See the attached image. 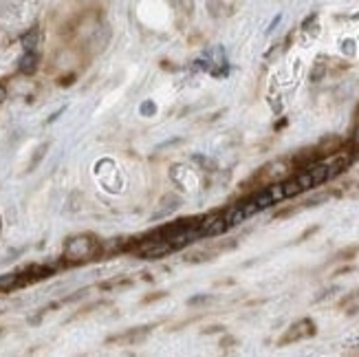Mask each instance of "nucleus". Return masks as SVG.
<instances>
[{
    "mask_svg": "<svg viewBox=\"0 0 359 357\" xmlns=\"http://www.w3.org/2000/svg\"><path fill=\"white\" fill-rule=\"evenodd\" d=\"M100 252V241H95V236L90 234H80L67 241L65 247V256L71 262H80V260H88L90 256H95Z\"/></svg>",
    "mask_w": 359,
    "mask_h": 357,
    "instance_id": "obj_1",
    "label": "nucleus"
},
{
    "mask_svg": "<svg viewBox=\"0 0 359 357\" xmlns=\"http://www.w3.org/2000/svg\"><path fill=\"white\" fill-rule=\"evenodd\" d=\"M137 252L142 258L146 260H157V258H163L168 254L175 252V247L170 245L165 238H152V241H144L142 245H137Z\"/></svg>",
    "mask_w": 359,
    "mask_h": 357,
    "instance_id": "obj_2",
    "label": "nucleus"
},
{
    "mask_svg": "<svg viewBox=\"0 0 359 357\" xmlns=\"http://www.w3.org/2000/svg\"><path fill=\"white\" fill-rule=\"evenodd\" d=\"M111 27L108 25H104V22H100L95 29L90 31L88 34V51L95 55V53H102L106 46H108V42H111Z\"/></svg>",
    "mask_w": 359,
    "mask_h": 357,
    "instance_id": "obj_3",
    "label": "nucleus"
},
{
    "mask_svg": "<svg viewBox=\"0 0 359 357\" xmlns=\"http://www.w3.org/2000/svg\"><path fill=\"white\" fill-rule=\"evenodd\" d=\"M316 333V324L311 322V320H302L298 324H293V327L287 331V335L280 339V344H289V342H298V339L302 337H309V335H313Z\"/></svg>",
    "mask_w": 359,
    "mask_h": 357,
    "instance_id": "obj_4",
    "label": "nucleus"
},
{
    "mask_svg": "<svg viewBox=\"0 0 359 357\" xmlns=\"http://www.w3.org/2000/svg\"><path fill=\"white\" fill-rule=\"evenodd\" d=\"M339 146H341V139L329 137V139H324V142L316 148V154H318V157H326V154H337Z\"/></svg>",
    "mask_w": 359,
    "mask_h": 357,
    "instance_id": "obj_5",
    "label": "nucleus"
},
{
    "mask_svg": "<svg viewBox=\"0 0 359 357\" xmlns=\"http://www.w3.org/2000/svg\"><path fill=\"white\" fill-rule=\"evenodd\" d=\"M38 62H40V58H38L36 51H27V53L22 55V60H20V71H22L25 75L36 73V71H38Z\"/></svg>",
    "mask_w": 359,
    "mask_h": 357,
    "instance_id": "obj_6",
    "label": "nucleus"
},
{
    "mask_svg": "<svg viewBox=\"0 0 359 357\" xmlns=\"http://www.w3.org/2000/svg\"><path fill=\"white\" fill-rule=\"evenodd\" d=\"M181 206V198L177 196V194H170V196H165L163 201H161V208L154 212V219H159V216H163V214H168V212H172V210H177Z\"/></svg>",
    "mask_w": 359,
    "mask_h": 357,
    "instance_id": "obj_7",
    "label": "nucleus"
},
{
    "mask_svg": "<svg viewBox=\"0 0 359 357\" xmlns=\"http://www.w3.org/2000/svg\"><path fill=\"white\" fill-rule=\"evenodd\" d=\"M22 44H25V49H27V51H36V49H38V44H40V29L29 31V34L22 38Z\"/></svg>",
    "mask_w": 359,
    "mask_h": 357,
    "instance_id": "obj_8",
    "label": "nucleus"
},
{
    "mask_svg": "<svg viewBox=\"0 0 359 357\" xmlns=\"http://www.w3.org/2000/svg\"><path fill=\"white\" fill-rule=\"evenodd\" d=\"M283 190H285V198H287V196H295V194L304 192V190H302V185H300V181H298V177L285 181V183H283Z\"/></svg>",
    "mask_w": 359,
    "mask_h": 357,
    "instance_id": "obj_9",
    "label": "nucleus"
},
{
    "mask_svg": "<svg viewBox=\"0 0 359 357\" xmlns=\"http://www.w3.org/2000/svg\"><path fill=\"white\" fill-rule=\"evenodd\" d=\"M130 285H133L130 278H115V281H111V283H104L102 289H111V287H130Z\"/></svg>",
    "mask_w": 359,
    "mask_h": 357,
    "instance_id": "obj_10",
    "label": "nucleus"
},
{
    "mask_svg": "<svg viewBox=\"0 0 359 357\" xmlns=\"http://www.w3.org/2000/svg\"><path fill=\"white\" fill-rule=\"evenodd\" d=\"M324 73H326V67H324V65H318V67L313 69V73H311V80H313V82H320L322 77H324Z\"/></svg>",
    "mask_w": 359,
    "mask_h": 357,
    "instance_id": "obj_11",
    "label": "nucleus"
},
{
    "mask_svg": "<svg viewBox=\"0 0 359 357\" xmlns=\"http://www.w3.org/2000/svg\"><path fill=\"white\" fill-rule=\"evenodd\" d=\"M208 7L212 15H218V11H221V0H208Z\"/></svg>",
    "mask_w": 359,
    "mask_h": 357,
    "instance_id": "obj_12",
    "label": "nucleus"
},
{
    "mask_svg": "<svg viewBox=\"0 0 359 357\" xmlns=\"http://www.w3.org/2000/svg\"><path fill=\"white\" fill-rule=\"evenodd\" d=\"M353 146L359 150V121H357V128H355V133H353Z\"/></svg>",
    "mask_w": 359,
    "mask_h": 357,
    "instance_id": "obj_13",
    "label": "nucleus"
},
{
    "mask_svg": "<svg viewBox=\"0 0 359 357\" xmlns=\"http://www.w3.org/2000/svg\"><path fill=\"white\" fill-rule=\"evenodd\" d=\"M183 3V9L187 11V13H192V9H194V5H192V0H181Z\"/></svg>",
    "mask_w": 359,
    "mask_h": 357,
    "instance_id": "obj_14",
    "label": "nucleus"
},
{
    "mask_svg": "<svg viewBox=\"0 0 359 357\" xmlns=\"http://www.w3.org/2000/svg\"><path fill=\"white\" fill-rule=\"evenodd\" d=\"M5 97H7V90H5L3 84H0V102H5Z\"/></svg>",
    "mask_w": 359,
    "mask_h": 357,
    "instance_id": "obj_15",
    "label": "nucleus"
},
{
    "mask_svg": "<svg viewBox=\"0 0 359 357\" xmlns=\"http://www.w3.org/2000/svg\"><path fill=\"white\" fill-rule=\"evenodd\" d=\"M142 111H144V113H150V111L154 113V106H152V104H146V106L142 108Z\"/></svg>",
    "mask_w": 359,
    "mask_h": 357,
    "instance_id": "obj_16",
    "label": "nucleus"
},
{
    "mask_svg": "<svg viewBox=\"0 0 359 357\" xmlns=\"http://www.w3.org/2000/svg\"><path fill=\"white\" fill-rule=\"evenodd\" d=\"M357 121H359V108H357Z\"/></svg>",
    "mask_w": 359,
    "mask_h": 357,
    "instance_id": "obj_17",
    "label": "nucleus"
},
{
    "mask_svg": "<svg viewBox=\"0 0 359 357\" xmlns=\"http://www.w3.org/2000/svg\"><path fill=\"white\" fill-rule=\"evenodd\" d=\"M84 3H93V0H84Z\"/></svg>",
    "mask_w": 359,
    "mask_h": 357,
    "instance_id": "obj_18",
    "label": "nucleus"
}]
</instances>
